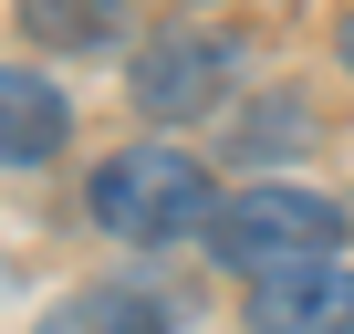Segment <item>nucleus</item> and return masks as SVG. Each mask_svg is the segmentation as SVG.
<instances>
[{
    "label": "nucleus",
    "mask_w": 354,
    "mask_h": 334,
    "mask_svg": "<svg viewBox=\"0 0 354 334\" xmlns=\"http://www.w3.org/2000/svg\"><path fill=\"white\" fill-rule=\"evenodd\" d=\"M21 32L42 53H115L125 42V0H21Z\"/></svg>",
    "instance_id": "obj_7"
},
{
    "label": "nucleus",
    "mask_w": 354,
    "mask_h": 334,
    "mask_svg": "<svg viewBox=\"0 0 354 334\" xmlns=\"http://www.w3.org/2000/svg\"><path fill=\"white\" fill-rule=\"evenodd\" d=\"M94 220L125 240V251H177V240H209L219 230V188H209V167L188 146H167V136H136L94 167Z\"/></svg>",
    "instance_id": "obj_1"
},
{
    "label": "nucleus",
    "mask_w": 354,
    "mask_h": 334,
    "mask_svg": "<svg viewBox=\"0 0 354 334\" xmlns=\"http://www.w3.org/2000/svg\"><path fill=\"white\" fill-rule=\"evenodd\" d=\"M313 136V105H302V84H281V94H261V115L250 125H230V157L240 167H261V157H292Z\"/></svg>",
    "instance_id": "obj_8"
},
{
    "label": "nucleus",
    "mask_w": 354,
    "mask_h": 334,
    "mask_svg": "<svg viewBox=\"0 0 354 334\" xmlns=\"http://www.w3.org/2000/svg\"><path fill=\"white\" fill-rule=\"evenodd\" d=\"M209 251H219L230 272H250V282L313 272V261H333V251H344V199H333V188H302V178H261V188L219 199Z\"/></svg>",
    "instance_id": "obj_2"
},
{
    "label": "nucleus",
    "mask_w": 354,
    "mask_h": 334,
    "mask_svg": "<svg viewBox=\"0 0 354 334\" xmlns=\"http://www.w3.org/2000/svg\"><path fill=\"white\" fill-rule=\"evenodd\" d=\"M344 73H354V11H344Z\"/></svg>",
    "instance_id": "obj_9"
},
{
    "label": "nucleus",
    "mask_w": 354,
    "mask_h": 334,
    "mask_svg": "<svg viewBox=\"0 0 354 334\" xmlns=\"http://www.w3.org/2000/svg\"><path fill=\"white\" fill-rule=\"evenodd\" d=\"M42 334H177V303L146 282H84L42 313Z\"/></svg>",
    "instance_id": "obj_6"
},
{
    "label": "nucleus",
    "mask_w": 354,
    "mask_h": 334,
    "mask_svg": "<svg viewBox=\"0 0 354 334\" xmlns=\"http://www.w3.org/2000/svg\"><path fill=\"white\" fill-rule=\"evenodd\" d=\"M125 84H136V115L146 125H198V115H219L240 94V42L209 32V21H156L136 42V73Z\"/></svg>",
    "instance_id": "obj_3"
},
{
    "label": "nucleus",
    "mask_w": 354,
    "mask_h": 334,
    "mask_svg": "<svg viewBox=\"0 0 354 334\" xmlns=\"http://www.w3.org/2000/svg\"><path fill=\"white\" fill-rule=\"evenodd\" d=\"M73 136V94L32 63H0V167H42Z\"/></svg>",
    "instance_id": "obj_5"
},
{
    "label": "nucleus",
    "mask_w": 354,
    "mask_h": 334,
    "mask_svg": "<svg viewBox=\"0 0 354 334\" xmlns=\"http://www.w3.org/2000/svg\"><path fill=\"white\" fill-rule=\"evenodd\" d=\"M250 334H354V261L250 282Z\"/></svg>",
    "instance_id": "obj_4"
}]
</instances>
